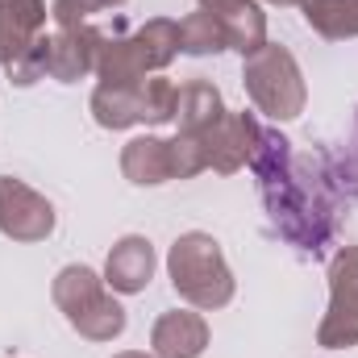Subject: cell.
I'll list each match as a JSON object with an SVG mask.
<instances>
[{"label": "cell", "mask_w": 358, "mask_h": 358, "mask_svg": "<svg viewBox=\"0 0 358 358\" xmlns=\"http://www.w3.org/2000/svg\"><path fill=\"white\" fill-rule=\"evenodd\" d=\"M179 55V21L155 17L134 38H104L96 55V80L108 88H134L146 71H163Z\"/></svg>", "instance_id": "1"}, {"label": "cell", "mask_w": 358, "mask_h": 358, "mask_svg": "<svg viewBox=\"0 0 358 358\" xmlns=\"http://www.w3.org/2000/svg\"><path fill=\"white\" fill-rule=\"evenodd\" d=\"M167 271H171V283H176L179 300H187L200 313L225 308L234 300V275L225 267L221 242L200 234V229L176 238V246L167 255Z\"/></svg>", "instance_id": "2"}, {"label": "cell", "mask_w": 358, "mask_h": 358, "mask_svg": "<svg viewBox=\"0 0 358 358\" xmlns=\"http://www.w3.org/2000/svg\"><path fill=\"white\" fill-rule=\"evenodd\" d=\"M55 304L63 308L71 329H80L88 342H113V338L125 334V308L108 296V283L84 263L59 271Z\"/></svg>", "instance_id": "3"}, {"label": "cell", "mask_w": 358, "mask_h": 358, "mask_svg": "<svg viewBox=\"0 0 358 358\" xmlns=\"http://www.w3.org/2000/svg\"><path fill=\"white\" fill-rule=\"evenodd\" d=\"M242 84L250 92V100L259 104V113H267L271 121H292L304 113V76L300 63L292 59V50L283 46H259L255 55H246L242 67Z\"/></svg>", "instance_id": "4"}, {"label": "cell", "mask_w": 358, "mask_h": 358, "mask_svg": "<svg viewBox=\"0 0 358 358\" xmlns=\"http://www.w3.org/2000/svg\"><path fill=\"white\" fill-rule=\"evenodd\" d=\"M325 350L358 346V246H346L329 267V313L317 329Z\"/></svg>", "instance_id": "5"}, {"label": "cell", "mask_w": 358, "mask_h": 358, "mask_svg": "<svg viewBox=\"0 0 358 358\" xmlns=\"http://www.w3.org/2000/svg\"><path fill=\"white\" fill-rule=\"evenodd\" d=\"M55 229V208L46 196L25 187L21 179L0 176V234L13 242H42Z\"/></svg>", "instance_id": "6"}, {"label": "cell", "mask_w": 358, "mask_h": 358, "mask_svg": "<svg viewBox=\"0 0 358 358\" xmlns=\"http://www.w3.org/2000/svg\"><path fill=\"white\" fill-rule=\"evenodd\" d=\"M250 138H255V113H225L217 125H208L200 134L204 163L221 176H234L250 159Z\"/></svg>", "instance_id": "7"}, {"label": "cell", "mask_w": 358, "mask_h": 358, "mask_svg": "<svg viewBox=\"0 0 358 358\" xmlns=\"http://www.w3.org/2000/svg\"><path fill=\"white\" fill-rule=\"evenodd\" d=\"M104 34L92 25H71L59 29V38H50V76L59 84H76L88 71H96V55H100Z\"/></svg>", "instance_id": "8"}, {"label": "cell", "mask_w": 358, "mask_h": 358, "mask_svg": "<svg viewBox=\"0 0 358 358\" xmlns=\"http://www.w3.org/2000/svg\"><path fill=\"white\" fill-rule=\"evenodd\" d=\"M204 346H208V325L200 313H187V308L163 313L150 329V350L159 358H200Z\"/></svg>", "instance_id": "9"}, {"label": "cell", "mask_w": 358, "mask_h": 358, "mask_svg": "<svg viewBox=\"0 0 358 358\" xmlns=\"http://www.w3.org/2000/svg\"><path fill=\"white\" fill-rule=\"evenodd\" d=\"M155 275V246L138 234L121 238L113 250H108V263H104V283L108 292H121V296H134L150 283Z\"/></svg>", "instance_id": "10"}, {"label": "cell", "mask_w": 358, "mask_h": 358, "mask_svg": "<svg viewBox=\"0 0 358 358\" xmlns=\"http://www.w3.org/2000/svg\"><path fill=\"white\" fill-rule=\"evenodd\" d=\"M200 8L221 21L234 50L255 55L259 46H267V17L259 13L255 0H200Z\"/></svg>", "instance_id": "11"}, {"label": "cell", "mask_w": 358, "mask_h": 358, "mask_svg": "<svg viewBox=\"0 0 358 358\" xmlns=\"http://www.w3.org/2000/svg\"><path fill=\"white\" fill-rule=\"evenodd\" d=\"M225 117V104H221V92L213 88L208 80H192L183 84L176 96V121L179 134H204L208 125H217Z\"/></svg>", "instance_id": "12"}, {"label": "cell", "mask_w": 358, "mask_h": 358, "mask_svg": "<svg viewBox=\"0 0 358 358\" xmlns=\"http://www.w3.org/2000/svg\"><path fill=\"white\" fill-rule=\"evenodd\" d=\"M121 171L129 183H142V187H155V183H167L171 179V159H167V142L163 138H134L125 150H121Z\"/></svg>", "instance_id": "13"}, {"label": "cell", "mask_w": 358, "mask_h": 358, "mask_svg": "<svg viewBox=\"0 0 358 358\" xmlns=\"http://www.w3.org/2000/svg\"><path fill=\"white\" fill-rule=\"evenodd\" d=\"M92 117L104 129H129V125H138L142 121L138 84L134 88H108V84H100V88L92 92Z\"/></svg>", "instance_id": "14"}, {"label": "cell", "mask_w": 358, "mask_h": 358, "mask_svg": "<svg viewBox=\"0 0 358 358\" xmlns=\"http://www.w3.org/2000/svg\"><path fill=\"white\" fill-rule=\"evenodd\" d=\"M304 17L329 42L358 38V0H304Z\"/></svg>", "instance_id": "15"}, {"label": "cell", "mask_w": 358, "mask_h": 358, "mask_svg": "<svg viewBox=\"0 0 358 358\" xmlns=\"http://www.w3.org/2000/svg\"><path fill=\"white\" fill-rule=\"evenodd\" d=\"M225 46H229V38H225L221 21L213 13L200 8V13H192V17L179 21V50L183 55H217Z\"/></svg>", "instance_id": "16"}, {"label": "cell", "mask_w": 358, "mask_h": 358, "mask_svg": "<svg viewBox=\"0 0 358 358\" xmlns=\"http://www.w3.org/2000/svg\"><path fill=\"white\" fill-rule=\"evenodd\" d=\"M46 76H50V38L38 34V38L25 46V55L8 63V84L29 88V84H38V80H46Z\"/></svg>", "instance_id": "17"}, {"label": "cell", "mask_w": 358, "mask_h": 358, "mask_svg": "<svg viewBox=\"0 0 358 358\" xmlns=\"http://www.w3.org/2000/svg\"><path fill=\"white\" fill-rule=\"evenodd\" d=\"M138 96H142V121L159 125V121H176V96L179 88L171 80L155 76V80H142L138 84Z\"/></svg>", "instance_id": "18"}, {"label": "cell", "mask_w": 358, "mask_h": 358, "mask_svg": "<svg viewBox=\"0 0 358 358\" xmlns=\"http://www.w3.org/2000/svg\"><path fill=\"white\" fill-rule=\"evenodd\" d=\"M167 159H171V179H192L208 167V163H204V142H200V134H176V138L167 142Z\"/></svg>", "instance_id": "19"}, {"label": "cell", "mask_w": 358, "mask_h": 358, "mask_svg": "<svg viewBox=\"0 0 358 358\" xmlns=\"http://www.w3.org/2000/svg\"><path fill=\"white\" fill-rule=\"evenodd\" d=\"M34 38H38V29H29V25L8 8V0H4V4H0V63L8 67L13 59H21Z\"/></svg>", "instance_id": "20"}, {"label": "cell", "mask_w": 358, "mask_h": 358, "mask_svg": "<svg viewBox=\"0 0 358 358\" xmlns=\"http://www.w3.org/2000/svg\"><path fill=\"white\" fill-rule=\"evenodd\" d=\"M117 4H125V0H55V21L63 25V29H71V25H84V17L92 13H104V8H117Z\"/></svg>", "instance_id": "21"}, {"label": "cell", "mask_w": 358, "mask_h": 358, "mask_svg": "<svg viewBox=\"0 0 358 358\" xmlns=\"http://www.w3.org/2000/svg\"><path fill=\"white\" fill-rule=\"evenodd\" d=\"M117 358H146V355H138V350H125V355H117Z\"/></svg>", "instance_id": "22"}, {"label": "cell", "mask_w": 358, "mask_h": 358, "mask_svg": "<svg viewBox=\"0 0 358 358\" xmlns=\"http://www.w3.org/2000/svg\"><path fill=\"white\" fill-rule=\"evenodd\" d=\"M271 4H304V0H271Z\"/></svg>", "instance_id": "23"}, {"label": "cell", "mask_w": 358, "mask_h": 358, "mask_svg": "<svg viewBox=\"0 0 358 358\" xmlns=\"http://www.w3.org/2000/svg\"><path fill=\"white\" fill-rule=\"evenodd\" d=\"M0 4H4V0H0Z\"/></svg>", "instance_id": "24"}]
</instances>
